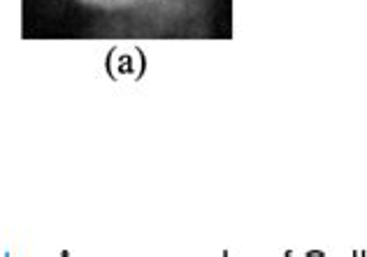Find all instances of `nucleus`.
Masks as SVG:
<instances>
[{"mask_svg": "<svg viewBox=\"0 0 367 257\" xmlns=\"http://www.w3.org/2000/svg\"><path fill=\"white\" fill-rule=\"evenodd\" d=\"M84 5L98 7V10H126V7H135L142 0H82Z\"/></svg>", "mask_w": 367, "mask_h": 257, "instance_id": "1", "label": "nucleus"}]
</instances>
